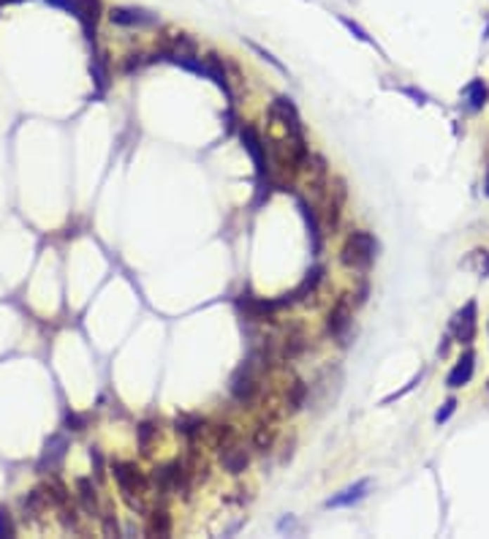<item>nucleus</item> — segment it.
Segmentation results:
<instances>
[{"label":"nucleus","instance_id":"f257e3e1","mask_svg":"<svg viewBox=\"0 0 489 539\" xmlns=\"http://www.w3.org/2000/svg\"><path fill=\"white\" fill-rule=\"evenodd\" d=\"M375 248H378V246H375L372 234L356 229V232L348 234L346 246H343V265L353 270H365L367 265L375 259Z\"/></svg>","mask_w":489,"mask_h":539},{"label":"nucleus","instance_id":"f03ea898","mask_svg":"<svg viewBox=\"0 0 489 539\" xmlns=\"http://www.w3.org/2000/svg\"><path fill=\"white\" fill-rule=\"evenodd\" d=\"M115 479L120 485L122 496H142L147 490V477L136 463H115Z\"/></svg>","mask_w":489,"mask_h":539},{"label":"nucleus","instance_id":"7ed1b4c3","mask_svg":"<svg viewBox=\"0 0 489 539\" xmlns=\"http://www.w3.org/2000/svg\"><path fill=\"white\" fill-rule=\"evenodd\" d=\"M183 479H185L183 463H169V466H163V469H155L152 488H155V493H161V496H171V493H177V490L183 488Z\"/></svg>","mask_w":489,"mask_h":539},{"label":"nucleus","instance_id":"20e7f679","mask_svg":"<svg viewBox=\"0 0 489 539\" xmlns=\"http://www.w3.org/2000/svg\"><path fill=\"white\" fill-rule=\"evenodd\" d=\"M269 115L275 120H283L288 134H302V120H299V112H296L291 99H275L272 106H269Z\"/></svg>","mask_w":489,"mask_h":539},{"label":"nucleus","instance_id":"39448f33","mask_svg":"<svg viewBox=\"0 0 489 539\" xmlns=\"http://www.w3.org/2000/svg\"><path fill=\"white\" fill-rule=\"evenodd\" d=\"M351 319H353V311H351V300L348 297H340L337 305L329 311V319H326V330L332 332L334 338H343L351 327Z\"/></svg>","mask_w":489,"mask_h":539},{"label":"nucleus","instance_id":"423d86ee","mask_svg":"<svg viewBox=\"0 0 489 539\" xmlns=\"http://www.w3.org/2000/svg\"><path fill=\"white\" fill-rule=\"evenodd\" d=\"M451 330H454L459 343H470L476 338V303L473 300L451 319Z\"/></svg>","mask_w":489,"mask_h":539},{"label":"nucleus","instance_id":"0eeeda50","mask_svg":"<svg viewBox=\"0 0 489 539\" xmlns=\"http://www.w3.org/2000/svg\"><path fill=\"white\" fill-rule=\"evenodd\" d=\"M109 20L115 22V25H125V27H147V25H155V14H150V11H142V8H112L109 11Z\"/></svg>","mask_w":489,"mask_h":539},{"label":"nucleus","instance_id":"6e6552de","mask_svg":"<svg viewBox=\"0 0 489 539\" xmlns=\"http://www.w3.org/2000/svg\"><path fill=\"white\" fill-rule=\"evenodd\" d=\"M221 463H223V469L228 474H242L247 469V463H250V455H247V450L240 441H231L221 450Z\"/></svg>","mask_w":489,"mask_h":539},{"label":"nucleus","instance_id":"1a4fd4ad","mask_svg":"<svg viewBox=\"0 0 489 539\" xmlns=\"http://www.w3.org/2000/svg\"><path fill=\"white\" fill-rule=\"evenodd\" d=\"M231 395L240 400V403H250L253 395H256V376L250 371V365H242L234 379H231Z\"/></svg>","mask_w":489,"mask_h":539},{"label":"nucleus","instance_id":"9d476101","mask_svg":"<svg viewBox=\"0 0 489 539\" xmlns=\"http://www.w3.org/2000/svg\"><path fill=\"white\" fill-rule=\"evenodd\" d=\"M65 447H68V441L63 438V436H52L46 444H44V455L39 460V471H55L58 466H60L63 455H65Z\"/></svg>","mask_w":489,"mask_h":539},{"label":"nucleus","instance_id":"9b49d317","mask_svg":"<svg viewBox=\"0 0 489 539\" xmlns=\"http://www.w3.org/2000/svg\"><path fill=\"white\" fill-rule=\"evenodd\" d=\"M242 145H244V150L250 153V158H253V164H256V172H259V177H264V172H266L264 145H261V137L256 134V128L244 125V128H242Z\"/></svg>","mask_w":489,"mask_h":539},{"label":"nucleus","instance_id":"f8f14e48","mask_svg":"<svg viewBox=\"0 0 489 539\" xmlns=\"http://www.w3.org/2000/svg\"><path fill=\"white\" fill-rule=\"evenodd\" d=\"M98 14H101V0H77V11H74V17L82 22L87 39H93V33H96Z\"/></svg>","mask_w":489,"mask_h":539},{"label":"nucleus","instance_id":"ddd939ff","mask_svg":"<svg viewBox=\"0 0 489 539\" xmlns=\"http://www.w3.org/2000/svg\"><path fill=\"white\" fill-rule=\"evenodd\" d=\"M240 308H242L250 319H272L275 313L280 311V305H278V300H259V297H244L240 300Z\"/></svg>","mask_w":489,"mask_h":539},{"label":"nucleus","instance_id":"4468645a","mask_svg":"<svg viewBox=\"0 0 489 539\" xmlns=\"http://www.w3.org/2000/svg\"><path fill=\"white\" fill-rule=\"evenodd\" d=\"M372 488V482L370 479H362V482H356V485H351V488H346L343 493H337V496H332L329 501H326V507L332 509H337V507H353L356 501H362V498L367 496V490Z\"/></svg>","mask_w":489,"mask_h":539},{"label":"nucleus","instance_id":"2eb2a0df","mask_svg":"<svg viewBox=\"0 0 489 539\" xmlns=\"http://www.w3.org/2000/svg\"><path fill=\"white\" fill-rule=\"evenodd\" d=\"M473 365H476V357H473V352H465L462 354V360L454 365V371L448 374V379H446L448 387H451V390L465 387V384L470 381V376H473Z\"/></svg>","mask_w":489,"mask_h":539},{"label":"nucleus","instance_id":"dca6fc26","mask_svg":"<svg viewBox=\"0 0 489 539\" xmlns=\"http://www.w3.org/2000/svg\"><path fill=\"white\" fill-rule=\"evenodd\" d=\"M77 490H79L82 507L90 512V515H98V496H96V488H93V479H77Z\"/></svg>","mask_w":489,"mask_h":539},{"label":"nucleus","instance_id":"f3484780","mask_svg":"<svg viewBox=\"0 0 489 539\" xmlns=\"http://www.w3.org/2000/svg\"><path fill=\"white\" fill-rule=\"evenodd\" d=\"M462 96H465V101H468L470 109H473V112H478L481 106L487 104V84L481 82V80H473V82L462 90Z\"/></svg>","mask_w":489,"mask_h":539},{"label":"nucleus","instance_id":"a211bd4d","mask_svg":"<svg viewBox=\"0 0 489 539\" xmlns=\"http://www.w3.org/2000/svg\"><path fill=\"white\" fill-rule=\"evenodd\" d=\"M150 534L152 537H169L171 534V515L166 509H155L150 515Z\"/></svg>","mask_w":489,"mask_h":539},{"label":"nucleus","instance_id":"6ab92c4d","mask_svg":"<svg viewBox=\"0 0 489 539\" xmlns=\"http://www.w3.org/2000/svg\"><path fill=\"white\" fill-rule=\"evenodd\" d=\"M302 349H305V335H302V330H294L285 338L280 357H283V360H296V357L302 354Z\"/></svg>","mask_w":489,"mask_h":539},{"label":"nucleus","instance_id":"aec40b11","mask_svg":"<svg viewBox=\"0 0 489 539\" xmlns=\"http://www.w3.org/2000/svg\"><path fill=\"white\" fill-rule=\"evenodd\" d=\"M321 275H324V267H313L307 272V278L299 284V289L294 291V300H307V294H313L315 286L321 284Z\"/></svg>","mask_w":489,"mask_h":539},{"label":"nucleus","instance_id":"412c9836","mask_svg":"<svg viewBox=\"0 0 489 539\" xmlns=\"http://www.w3.org/2000/svg\"><path fill=\"white\" fill-rule=\"evenodd\" d=\"M136 433H139V450H142V455H150V452H152V438L158 436L155 422H142V425L136 428Z\"/></svg>","mask_w":489,"mask_h":539},{"label":"nucleus","instance_id":"4be33fe9","mask_svg":"<svg viewBox=\"0 0 489 539\" xmlns=\"http://www.w3.org/2000/svg\"><path fill=\"white\" fill-rule=\"evenodd\" d=\"M177 431L188 438H193V436H199L204 431V419L202 417H180L177 419Z\"/></svg>","mask_w":489,"mask_h":539},{"label":"nucleus","instance_id":"5701e85b","mask_svg":"<svg viewBox=\"0 0 489 539\" xmlns=\"http://www.w3.org/2000/svg\"><path fill=\"white\" fill-rule=\"evenodd\" d=\"M305 395H307V387H305V381H294L291 384V393H288V409L291 412H299L302 406H305Z\"/></svg>","mask_w":489,"mask_h":539},{"label":"nucleus","instance_id":"b1692460","mask_svg":"<svg viewBox=\"0 0 489 539\" xmlns=\"http://www.w3.org/2000/svg\"><path fill=\"white\" fill-rule=\"evenodd\" d=\"M231 441H234V431H231V425H218V428H215V436H212V447L223 450L226 444H231Z\"/></svg>","mask_w":489,"mask_h":539},{"label":"nucleus","instance_id":"393cba45","mask_svg":"<svg viewBox=\"0 0 489 539\" xmlns=\"http://www.w3.org/2000/svg\"><path fill=\"white\" fill-rule=\"evenodd\" d=\"M93 80L98 82V93H103V90H106V82H109L106 61H103V58H96V63H93Z\"/></svg>","mask_w":489,"mask_h":539},{"label":"nucleus","instance_id":"a878e982","mask_svg":"<svg viewBox=\"0 0 489 539\" xmlns=\"http://www.w3.org/2000/svg\"><path fill=\"white\" fill-rule=\"evenodd\" d=\"M299 208H302V213H305L307 227H310V234H313V248L318 251V248H321V237H318V224H315V215L310 213V208H307L305 202H299Z\"/></svg>","mask_w":489,"mask_h":539},{"label":"nucleus","instance_id":"bb28decb","mask_svg":"<svg viewBox=\"0 0 489 539\" xmlns=\"http://www.w3.org/2000/svg\"><path fill=\"white\" fill-rule=\"evenodd\" d=\"M253 444H256V450H261V452H266L269 447H272V431H266L264 425L256 431V436H253Z\"/></svg>","mask_w":489,"mask_h":539},{"label":"nucleus","instance_id":"cd10ccee","mask_svg":"<svg viewBox=\"0 0 489 539\" xmlns=\"http://www.w3.org/2000/svg\"><path fill=\"white\" fill-rule=\"evenodd\" d=\"M0 537H14L11 515H8V509H3V507H0Z\"/></svg>","mask_w":489,"mask_h":539},{"label":"nucleus","instance_id":"c85d7f7f","mask_svg":"<svg viewBox=\"0 0 489 539\" xmlns=\"http://www.w3.org/2000/svg\"><path fill=\"white\" fill-rule=\"evenodd\" d=\"M103 531H106V537H117V534H120L115 515H106V518H103Z\"/></svg>","mask_w":489,"mask_h":539},{"label":"nucleus","instance_id":"c756f323","mask_svg":"<svg viewBox=\"0 0 489 539\" xmlns=\"http://www.w3.org/2000/svg\"><path fill=\"white\" fill-rule=\"evenodd\" d=\"M454 409H457V400L451 398V400H448L446 406H443V412H438V414H435V419H438V422H446L448 417L454 414Z\"/></svg>","mask_w":489,"mask_h":539},{"label":"nucleus","instance_id":"7c9ffc66","mask_svg":"<svg viewBox=\"0 0 489 539\" xmlns=\"http://www.w3.org/2000/svg\"><path fill=\"white\" fill-rule=\"evenodd\" d=\"M49 6H58V8H65L68 14H74L77 11V0H46Z\"/></svg>","mask_w":489,"mask_h":539},{"label":"nucleus","instance_id":"2f4dec72","mask_svg":"<svg viewBox=\"0 0 489 539\" xmlns=\"http://www.w3.org/2000/svg\"><path fill=\"white\" fill-rule=\"evenodd\" d=\"M65 425H68L71 431H82V428H84V417H79V414H68V417H65Z\"/></svg>","mask_w":489,"mask_h":539},{"label":"nucleus","instance_id":"473e14b6","mask_svg":"<svg viewBox=\"0 0 489 539\" xmlns=\"http://www.w3.org/2000/svg\"><path fill=\"white\" fill-rule=\"evenodd\" d=\"M142 55H131V61L125 63V71H133V68H139L142 65V61H139Z\"/></svg>","mask_w":489,"mask_h":539},{"label":"nucleus","instance_id":"72a5a7b5","mask_svg":"<svg viewBox=\"0 0 489 539\" xmlns=\"http://www.w3.org/2000/svg\"><path fill=\"white\" fill-rule=\"evenodd\" d=\"M343 22H346L348 27H351V30H353V33H356L359 39H365V42H367V33H365V30H362V27H359V25H353V22H351V20H343Z\"/></svg>","mask_w":489,"mask_h":539},{"label":"nucleus","instance_id":"f704fd0d","mask_svg":"<svg viewBox=\"0 0 489 539\" xmlns=\"http://www.w3.org/2000/svg\"><path fill=\"white\" fill-rule=\"evenodd\" d=\"M487 194H489V169H487Z\"/></svg>","mask_w":489,"mask_h":539},{"label":"nucleus","instance_id":"c9c22d12","mask_svg":"<svg viewBox=\"0 0 489 539\" xmlns=\"http://www.w3.org/2000/svg\"><path fill=\"white\" fill-rule=\"evenodd\" d=\"M3 3H17V0H3Z\"/></svg>","mask_w":489,"mask_h":539}]
</instances>
